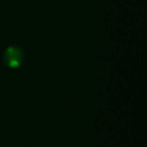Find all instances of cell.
<instances>
[{
    "label": "cell",
    "mask_w": 147,
    "mask_h": 147,
    "mask_svg": "<svg viewBox=\"0 0 147 147\" xmlns=\"http://www.w3.org/2000/svg\"><path fill=\"white\" fill-rule=\"evenodd\" d=\"M3 60H5V62H6V64L8 67H10V68H17L21 64L22 60H23V52L21 51L20 47L10 46L5 52Z\"/></svg>",
    "instance_id": "obj_1"
}]
</instances>
